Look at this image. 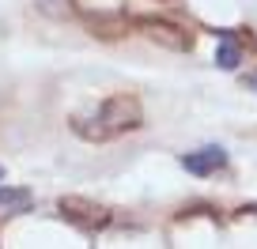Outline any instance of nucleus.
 Returning a JSON list of instances; mask_svg holds the SVG:
<instances>
[{
	"mask_svg": "<svg viewBox=\"0 0 257 249\" xmlns=\"http://www.w3.org/2000/svg\"><path fill=\"white\" fill-rule=\"evenodd\" d=\"M31 204H34V193L23 185H4L0 189V215H23V211H31Z\"/></svg>",
	"mask_w": 257,
	"mask_h": 249,
	"instance_id": "obj_5",
	"label": "nucleus"
},
{
	"mask_svg": "<svg viewBox=\"0 0 257 249\" xmlns=\"http://www.w3.org/2000/svg\"><path fill=\"white\" fill-rule=\"evenodd\" d=\"M140 125H144V110H140V98H133V95H113V98H106L95 113L72 117L76 136L95 140V144L113 140V136H121V132H133V129H140Z\"/></svg>",
	"mask_w": 257,
	"mask_h": 249,
	"instance_id": "obj_1",
	"label": "nucleus"
},
{
	"mask_svg": "<svg viewBox=\"0 0 257 249\" xmlns=\"http://www.w3.org/2000/svg\"><path fill=\"white\" fill-rule=\"evenodd\" d=\"M87 27H91V31H98V34H113L110 27H125V23H121L117 16H113V19H106V16H95V19H87Z\"/></svg>",
	"mask_w": 257,
	"mask_h": 249,
	"instance_id": "obj_8",
	"label": "nucleus"
},
{
	"mask_svg": "<svg viewBox=\"0 0 257 249\" xmlns=\"http://www.w3.org/2000/svg\"><path fill=\"white\" fill-rule=\"evenodd\" d=\"M238 61H242V46H238V38H234L231 31H219V46H216V65L219 68H238Z\"/></svg>",
	"mask_w": 257,
	"mask_h": 249,
	"instance_id": "obj_6",
	"label": "nucleus"
},
{
	"mask_svg": "<svg viewBox=\"0 0 257 249\" xmlns=\"http://www.w3.org/2000/svg\"><path fill=\"white\" fill-rule=\"evenodd\" d=\"M137 27H140L144 38L159 42V46H167V49H189L193 46V34L182 31V27H174V23H167V19H137Z\"/></svg>",
	"mask_w": 257,
	"mask_h": 249,
	"instance_id": "obj_3",
	"label": "nucleus"
},
{
	"mask_svg": "<svg viewBox=\"0 0 257 249\" xmlns=\"http://www.w3.org/2000/svg\"><path fill=\"white\" fill-rule=\"evenodd\" d=\"M0 181H4V166H0Z\"/></svg>",
	"mask_w": 257,
	"mask_h": 249,
	"instance_id": "obj_9",
	"label": "nucleus"
},
{
	"mask_svg": "<svg viewBox=\"0 0 257 249\" xmlns=\"http://www.w3.org/2000/svg\"><path fill=\"white\" fill-rule=\"evenodd\" d=\"M57 208H61V215L68 219V223L83 226V230H102V226L110 223V208L87 200V196H61Z\"/></svg>",
	"mask_w": 257,
	"mask_h": 249,
	"instance_id": "obj_2",
	"label": "nucleus"
},
{
	"mask_svg": "<svg viewBox=\"0 0 257 249\" xmlns=\"http://www.w3.org/2000/svg\"><path fill=\"white\" fill-rule=\"evenodd\" d=\"M38 8L46 12V16H53V19H64V16L76 12V4L72 0H38Z\"/></svg>",
	"mask_w": 257,
	"mask_h": 249,
	"instance_id": "obj_7",
	"label": "nucleus"
},
{
	"mask_svg": "<svg viewBox=\"0 0 257 249\" xmlns=\"http://www.w3.org/2000/svg\"><path fill=\"white\" fill-rule=\"evenodd\" d=\"M182 166H185V174L208 177V174H216V170L227 166V151H223V147H201V151L182 155Z\"/></svg>",
	"mask_w": 257,
	"mask_h": 249,
	"instance_id": "obj_4",
	"label": "nucleus"
}]
</instances>
